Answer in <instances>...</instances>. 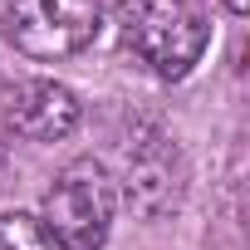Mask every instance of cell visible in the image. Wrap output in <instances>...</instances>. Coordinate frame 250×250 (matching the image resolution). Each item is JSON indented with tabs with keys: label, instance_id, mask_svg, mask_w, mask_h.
Returning a JSON list of instances; mask_svg holds the SVG:
<instances>
[{
	"label": "cell",
	"instance_id": "cell-4",
	"mask_svg": "<svg viewBox=\"0 0 250 250\" xmlns=\"http://www.w3.org/2000/svg\"><path fill=\"white\" fill-rule=\"evenodd\" d=\"M5 123L30 143H59L79 128V98L54 79H25L5 98Z\"/></svg>",
	"mask_w": 250,
	"mask_h": 250
},
{
	"label": "cell",
	"instance_id": "cell-5",
	"mask_svg": "<svg viewBox=\"0 0 250 250\" xmlns=\"http://www.w3.org/2000/svg\"><path fill=\"white\" fill-rule=\"evenodd\" d=\"M128 201L143 216H162L182 201V157L167 138H152L128 152Z\"/></svg>",
	"mask_w": 250,
	"mask_h": 250
},
{
	"label": "cell",
	"instance_id": "cell-6",
	"mask_svg": "<svg viewBox=\"0 0 250 250\" xmlns=\"http://www.w3.org/2000/svg\"><path fill=\"white\" fill-rule=\"evenodd\" d=\"M0 250H59L44 230L40 216H25V211H5L0 216Z\"/></svg>",
	"mask_w": 250,
	"mask_h": 250
},
{
	"label": "cell",
	"instance_id": "cell-7",
	"mask_svg": "<svg viewBox=\"0 0 250 250\" xmlns=\"http://www.w3.org/2000/svg\"><path fill=\"white\" fill-rule=\"evenodd\" d=\"M226 10H230V15H245V10H250V0H226Z\"/></svg>",
	"mask_w": 250,
	"mask_h": 250
},
{
	"label": "cell",
	"instance_id": "cell-1",
	"mask_svg": "<svg viewBox=\"0 0 250 250\" xmlns=\"http://www.w3.org/2000/svg\"><path fill=\"white\" fill-rule=\"evenodd\" d=\"M118 30L152 74L182 79L206 54V20L196 0H118Z\"/></svg>",
	"mask_w": 250,
	"mask_h": 250
},
{
	"label": "cell",
	"instance_id": "cell-2",
	"mask_svg": "<svg viewBox=\"0 0 250 250\" xmlns=\"http://www.w3.org/2000/svg\"><path fill=\"white\" fill-rule=\"evenodd\" d=\"M113 211H118V187H113L108 167L93 157H79L44 191L40 221L59 250H103V240L113 230Z\"/></svg>",
	"mask_w": 250,
	"mask_h": 250
},
{
	"label": "cell",
	"instance_id": "cell-3",
	"mask_svg": "<svg viewBox=\"0 0 250 250\" xmlns=\"http://www.w3.org/2000/svg\"><path fill=\"white\" fill-rule=\"evenodd\" d=\"M98 0H5V40L30 59H69L98 35Z\"/></svg>",
	"mask_w": 250,
	"mask_h": 250
}]
</instances>
